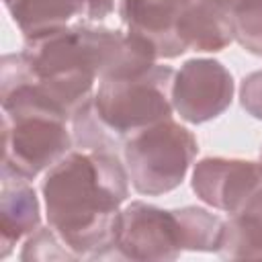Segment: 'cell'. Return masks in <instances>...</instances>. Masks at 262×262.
I'll use <instances>...</instances> for the list:
<instances>
[{
	"label": "cell",
	"instance_id": "cell-5",
	"mask_svg": "<svg viewBox=\"0 0 262 262\" xmlns=\"http://www.w3.org/2000/svg\"><path fill=\"white\" fill-rule=\"evenodd\" d=\"M182 252V227L176 209H160L143 201H133L121 209L111 258L164 262L176 260Z\"/></svg>",
	"mask_w": 262,
	"mask_h": 262
},
{
	"label": "cell",
	"instance_id": "cell-13",
	"mask_svg": "<svg viewBox=\"0 0 262 262\" xmlns=\"http://www.w3.org/2000/svg\"><path fill=\"white\" fill-rule=\"evenodd\" d=\"M176 211L180 217L184 252H217L223 219L203 207H182Z\"/></svg>",
	"mask_w": 262,
	"mask_h": 262
},
{
	"label": "cell",
	"instance_id": "cell-18",
	"mask_svg": "<svg viewBox=\"0 0 262 262\" xmlns=\"http://www.w3.org/2000/svg\"><path fill=\"white\" fill-rule=\"evenodd\" d=\"M194 2H201V4H207V6H213V8L221 10V12L231 14V10L235 8V4L239 0H194Z\"/></svg>",
	"mask_w": 262,
	"mask_h": 262
},
{
	"label": "cell",
	"instance_id": "cell-12",
	"mask_svg": "<svg viewBox=\"0 0 262 262\" xmlns=\"http://www.w3.org/2000/svg\"><path fill=\"white\" fill-rule=\"evenodd\" d=\"M217 254L225 260H260L262 258V219L256 213L229 215L223 221Z\"/></svg>",
	"mask_w": 262,
	"mask_h": 262
},
{
	"label": "cell",
	"instance_id": "cell-16",
	"mask_svg": "<svg viewBox=\"0 0 262 262\" xmlns=\"http://www.w3.org/2000/svg\"><path fill=\"white\" fill-rule=\"evenodd\" d=\"M239 102L248 115L262 121V70L248 74L239 84Z\"/></svg>",
	"mask_w": 262,
	"mask_h": 262
},
{
	"label": "cell",
	"instance_id": "cell-6",
	"mask_svg": "<svg viewBox=\"0 0 262 262\" xmlns=\"http://www.w3.org/2000/svg\"><path fill=\"white\" fill-rule=\"evenodd\" d=\"M190 184L205 205L237 215L262 196V164L239 158H203L194 164Z\"/></svg>",
	"mask_w": 262,
	"mask_h": 262
},
{
	"label": "cell",
	"instance_id": "cell-8",
	"mask_svg": "<svg viewBox=\"0 0 262 262\" xmlns=\"http://www.w3.org/2000/svg\"><path fill=\"white\" fill-rule=\"evenodd\" d=\"M190 0H121L119 14L125 29L147 41L156 57L174 59L186 51L180 23Z\"/></svg>",
	"mask_w": 262,
	"mask_h": 262
},
{
	"label": "cell",
	"instance_id": "cell-9",
	"mask_svg": "<svg viewBox=\"0 0 262 262\" xmlns=\"http://www.w3.org/2000/svg\"><path fill=\"white\" fill-rule=\"evenodd\" d=\"M39 199L27 178L2 174L0 190V258H6L12 248L39 229Z\"/></svg>",
	"mask_w": 262,
	"mask_h": 262
},
{
	"label": "cell",
	"instance_id": "cell-14",
	"mask_svg": "<svg viewBox=\"0 0 262 262\" xmlns=\"http://www.w3.org/2000/svg\"><path fill=\"white\" fill-rule=\"evenodd\" d=\"M231 29L246 51L262 55V0H239L231 10Z\"/></svg>",
	"mask_w": 262,
	"mask_h": 262
},
{
	"label": "cell",
	"instance_id": "cell-10",
	"mask_svg": "<svg viewBox=\"0 0 262 262\" xmlns=\"http://www.w3.org/2000/svg\"><path fill=\"white\" fill-rule=\"evenodd\" d=\"M180 39L186 51H221L233 41L231 14L190 0L180 23Z\"/></svg>",
	"mask_w": 262,
	"mask_h": 262
},
{
	"label": "cell",
	"instance_id": "cell-15",
	"mask_svg": "<svg viewBox=\"0 0 262 262\" xmlns=\"http://www.w3.org/2000/svg\"><path fill=\"white\" fill-rule=\"evenodd\" d=\"M20 260H80L51 227H39L25 242Z\"/></svg>",
	"mask_w": 262,
	"mask_h": 262
},
{
	"label": "cell",
	"instance_id": "cell-4",
	"mask_svg": "<svg viewBox=\"0 0 262 262\" xmlns=\"http://www.w3.org/2000/svg\"><path fill=\"white\" fill-rule=\"evenodd\" d=\"M70 119L43 106L18 104L4 108L2 174L33 180L72 151Z\"/></svg>",
	"mask_w": 262,
	"mask_h": 262
},
{
	"label": "cell",
	"instance_id": "cell-3",
	"mask_svg": "<svg viewBox=\"0 0 262 262\" xmlns=\"http://www.w3.org/2000/svg\"><path fill=\"white\" fill-rule=\"evenodd\" d=\"M121 149L131 186L139 194L158 196L180 186L199 143L186 127L166 119L127 137Z\"/></svg>",
	"mask_w": 262,
	"mask_h": 262
},
{
	"label": "cell",
	"instance_id": "cell-17",
	"mask_svg": "<svg viewBox=\"0 0 262 262\" xmlns=\"http://www.w3.org/2000/svg\"><path fill=\"white\" fill-rule=\"evenodd\" d=\"M115 8V0H78V12L86 20H102Z\"/></svg>",
	"mask_w": 262,
	"mask_h": 262
},
{
	"label": "cell",
	"instance_id": "cell-1",
	"mask_svg": "<svg viewBox=\"0 0 262 262\" xmlns=\"http://www.w3.org/2000/svg\"><path fill=\"white\" fill-rule=\"evenodd\" d=\"M49 227L78 258H111L121 205L129 196V174L117 154L68 151L41 184Z\"/></svg>",
	"mask_w": 262,
	"mask_h": 262
},
{
	"label": "cell",
	"instance_id": "cell-11",
	"mask_svg": "<svg viewBox=\"0 0 262 262\" xmlns=\"http://www.w3.org/2000/svg\"><path fill=\"white\" fill-rule=\"evenodd\" d=\"M4 6L25 39L68 27L74 16H80L78 0H4Z\"/></svg>",
	"mask_w": 262,
	"mask_h": 262
},
{
	"label": "cell",
	"instance_id": "cell-7",
	"mask_svg": "<svg viewBox=\"0 0 262 262\" xmlns=\"http://www.w3.org/2000/svg\"><path fill=\"white\" fill-rule=\"evenodd\" d=\"M233 98L229 70L209 57H194L180 66L172 84L174 111L186 123L201 125L223 115Z\"/></svg>",
	"mask_w": 262,
	"mask_h": 262
},
{
	"label": "cell",
	"instance_id": "cell-19",
	"mask_svg": "<svg viewBox=\"0 0 262 262\" xmlns=\"http://www.w3.org/2000/svg\"><path fill=\"white\" fill-rule=\"evenodd\" d=\"M248 211H250V213H256V215L262 219V196H260V199H258V201H256ZM244 213H246V211H244Z\"/></svg>",
	"mask_w": 262,
	"mask_h": 262
},
{
	"label": "cell",
	"instance_id": "cell-2",
	"mask_svg": "<svg viewBox=\"0 0 262 262\" xmlns=\"http://www.w3.org/2000/svg\"><path fill=\"white\" fill-rule=\"evenodd\" d=\"M176 72L154 63L133 76L100 80L94 96L74 117V139L84 149L115 151L133 133L172 119V84Z\"/></svg>",
	"mask_w": 262,
	"mask_h": 262
},
{
	"label": "cell",
	"instance_id": "cell-20",
	"mask_svg": "<svg viewBox=\"0 0 262 262\" xmlns=\"http://www.w3.org/2000/svg\"><path fill=\"white\" fill-rule=\"evenodd\" d=\"M260 164H262V147H260Z\"/></svg>",
	"mask_w": 262,
	"mask_h": 262
}]
</instances>
